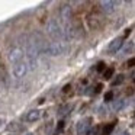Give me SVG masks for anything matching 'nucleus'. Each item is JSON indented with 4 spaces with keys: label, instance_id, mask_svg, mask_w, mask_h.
<instances>
[{
    "label": "nucleus",
    "instance_id": "obj_1",
    "mask_svg": "<svg viewBox=\"0 0 135 135\" xmlns=\"http://www.w3.org/2000/svg\"><path fill=\"white\" fill-rule=\"evenodd\" d=\"M42 45H44V41L39 35H32L29 38V41L26 42V54L28 58H29L31 68H35L36 57L39 55V52H42Z\"/></svg>",
    "mask_w": 135,
    "mask_h": 135
},
{
    "label": "nucleus",
    "instance_id": "obj_2",
    "mask_svg": "<svg viewBox=\"0 0 135 135\" xmlns=\"http://www.w3.org/2000/svg\"><path fill=\"white\" fill-rule=\"evenodd\" d=\"M42 51L48 55H61L67 51V42L65 41H52V42H44Z\"/></svg>",
    "mask_w": 135,
    "mask_h": 135
},
{
    "label": "nucleus",
    "instance_id": "obj_3",
    "mask_svg": "<svg viewBox=\"0 0 135 135\" xmlns=\"http://www.w3.org/2000/svg\"><path fill=\"white\" fill-rule=\"evenodd\" d=\"M48 32H50V35L54 38V41H65L67 42V39H65V36H64L62 26L57 19H51V21L48 22Z\"/></svg>",
    "mask_w": 135,
    "mask_h": 135
},
{
    "label": "nucleus",
    "instance_id": "obj_4",
    "mask_svg": "<svg viewBox=\"0 0 135 135\" xmlns=\"http://www.w3.org/2000/svg\"><path fill=\"white\" fill-rule=\"evenodd\" d=\"M86 21H87V26L90 28V29L96 31V29H100V28L103 26V23H105V21H103V16L100 15L99 12H91L87 15V18H86Z\"/></svg>",
    "mask_w": 135,
    "mask_h": 135
},
{
    "label": "nucleus",
    "instance_id": "obj_5",
    "mask_svg": "<svg viewBox=\"0 0 135 135\" xmlns=\"http://www.w3.org/2000/svg\"><path fill=\"white\" fill-rule=\"evenodd\" d=\"M91 122H93V119H91L90 116L81 119L79 123H77V126H76L77 134H79V135H87L89 131L91 129Z\"/></svg>",
    "mask_w": 135,
    "mask_h": 135
},
{
    "label": "nucleus",
    "instance_id": "obj_6",
    "mask_svg": "<svg viewBox=\"0 0 135 135\" xmlns=\"http://www.w3.org/2000/svg\"><path fill=\"white\" fill-rule=\"evenodd\" d=\"M26 73H28V64L25 61H19V62H16V64H13V76H15L16 79L23 77Z\"/></svg>",
    "mask_w": 135,
    "mask_h": 135
},
{
    "label": "nucleus",
    "instance_id": "obj_7",
    "mask_svg": "<svg viewBox=\"0 0 135 135\" xmlns=\"http://www.w3.org/2000/svg\"><path fill=\"white\" fill-rule=\"evenodd\" d=\"M119 4V2H113V0H105V2H100V10L103 13H112L116 6Z\"/></svg>",
    "mask_w": 135,
    "mask_h": 135
},
{
    "label": "nucleus",
    "instance_id": "obj_8",
    "mask_svg": "<svg viewBox=\"0 0 135 135\" xmlns=\"http://www.w3.org/2000/svg\"><path fill=\"white\" fill-rule=\"evenodd\" d=\"M9 60L12 61V64H16L19 61H23V51L21 48H13L9 52Z\"/></svg>",
    "mask_w": 135,
    "mask_h": 135
},
{
    "label": "nucleus",
    "instance_id": "obj_9",
    "mask_svg": "<svg viewBox=\"0 0 135 135\" xmlns=\"http://www.w3.org/2000/svg\"><path fill=\"white\" fill-rule=\"evenodd\" d=\"M122 44H123V38H116V39H113V41L109 44L108 51H109V52H116V51H119L120 48H122Z\"/></svg>",
    "mask_w": 135,
    "mask_h": 135
},
{
    "label": "nucleus",
    "instance_id": "obj_10",
    "mask_svg": "<svg viewBox=\"0 0 135 135\" xmlns=\"http://www.w3.org/2000/svg\"><path fill=\"white\" fill-rule=\"evenodd\" d=\"M39 116H41V112L38 110V109H33V110L28 112L26 115V120L28 122H35V120L39 119Z\"/></svg>",
    "mask_w": 135,
    "mask_h": 135
},
{
    "label": "nucleus",
    "instance_id": "obj_11",
    "mask_svg": "<svg viewBox=\"0 0 135 135\" xmlns=\"http://www.w3.org/2000/svg\"><path fill=\"white\" fill-rule=\"evenodd\" d=\"M73 110V105H70V103H67V105H64V106H61V108L58 109V116H67L70 112Z\"/></svg>",
    "mask_w": 135,
    "mask_h": 135
},
{
    "label": "nucleus",
    "instance_id": "obj_12",
    "mask_svg": "<svg viewBox=\"0 0 135 135\" xmlns=\"http://www.w3.org/2000/svg\"><path fill=\"white\" fill-rule=\"evenodd\" d=\"M113 68L112 67H109V68H106L105 71H103V77H105V80H110L112 79V76H113Z\"/></svg>",
    "mask_w": 135,
    "mask_h": 135
},
{
    "label": "nucleus",
    "instance_id": "obj_13",
    "mask_svg": "<svg viewBox=\"0 0 135 135\" xmlns=\"http://www.w3.org/2000/svg\"><path fill=\"white\" fill-rule=\"evenodd\" d=\"M113 128H115V123H109V125H106L105 128H103L102 135H110L112 131H113Z\"/></svg>",
    "mask_w": 135,
    "mask_h": 135
},
{
    "label": "nucleus",
    "instance_id": "obj_14",
    "mask_svg": "<svg viewBox=\"0 0 135 135\" xmlns=\"http://www.w3.org/2000/svg\"><path fill=\"white\" fill-rule=\"evenodd\" d=\"M123 80H125V76H122V74H119V76H116V79L112 81V86H119L123 83Z\"/></svg>",
    "mask_w": 135,
    "mask_h": 135
},
{
    "label": "nucleus",
    "instance_id": "obj_15",
    "mask_svg": "<svg viewBox=\"0 0 135 135\" xmlns=\"http://www.w3.org/2000/svg\"><path fill=\"white\" fill-rule=\"evenodd\" d=\"M7 129H9V131H19V129H21V126L18 125V122H12V125H9L7 126Z\"/></svg>",
    "mask_w": 135,
    "mask_h": 135
},
{
    "label": "nucleus",
    "instance_id": "obj_16",
    "mask_svg": "<svg viewBox=\"0 0 135 135\" xmlns=\"http://www.w3.org/2000/svg\"><path fill=\"white\" fill-rule=\"evenodd\" d=\"M122 106H123V102H122V100H118V102H115L113 103V109H115V110H120V109H122Z\"/></svg>",
    "mask_w": 135,
    "mask_h": 135
},
{
    "label": "nucleus",
    "instance_id": "obj_17",
    "mask_svg": "<svg viewBox=\"0 0 135 135\" xmlns=\"http://www.w3.org/2000/svg\"><path fill=\"white\" fill-rule=\"evenodd\" d=\"M71 84H65L64 87H62V94H68V93H71Z\"/></svg>",
    "mask_w": 135,
    "mask_h": 135
},
{
    "label": "nucleus",
    "instance_id": "obj_18",
    "mask_svg": "<svg viewBox=\"0 0 135 135\" xmlns=\"http://www.w3.org/2000/svg\"><path fill=\"white\" fill-rule=\"evenodd\" d=\"M112 99H113V93H112V91L105 93V102H110Z\"/></svg>",
    "mask_w": 135,
    "mask_h": 135
},
{
    "label": "nucleus",
    "instance_id": "obj_19",
    "mask_svg": "<svg viewBox=\"0 0 135 135\" xmlns=\"http://www.w3.org/2000/svg\"><path fill=\"white\" fill-rule=\"evenodd\" d=\"M132 48H134V44H132V42H129V45H126V47L123 48V52H125V54L131 52V51H132Z\"/></svg>",
    "mask_w": 135,
    "mask_h": 135
},
{
    "label": "nucleus",
    "instance_id": "obj_20",
    "mask_svg": "<svg viewBox=\"0 0 135 135\" xmlns=\"http://www.w3.org/2000/svg\"><path fill=\"white\" fill-rule=\"evenodd\" d=\"M96 70L97 71H105L106 70V64H105V62H99L97 67H96Z\"/></svg>",
    "mask_w": 135,
    "mask_h": 135
},
{
    "label": "nucleus",
    "instance_id": "obj_21",
    "mask_svg": "<svg viewBox=\"0 0 135 135\" xmlns=\"http://www.w3.org/2000/svg\"><path fill=\"white\" fill-rule=\"evenodd\" d=\"M62 128H64V122H62V120H60L58 125H57V132H61Z\"/></svg>",
    "mask_w": 135,
    "mask_h": 135
},
{
    "label": "nucleus",
    "instance_id": "obj_22",
    "mask_svg": "<svg viewBox=\"0 0 135 135\" xmlns=\"http://www.w3.org/2000/svg\"><path fill=\"white\" fill-rule=\"evenodd\" d=\"M134 62H135V60H134V58H131L128 62H126V65H128V67H132V65H134Z\"/></svg>",
    "mask_w": 135,
    "mask_h": 135
},
{
    "label": "nucleus",
    "instance_id": "obj_23",
    "mask_svg": "<svg viewBox=\"0 0 135 135\" xmlns=\"http://www.w3.org/2000/svg\"><path fill=\"white\" fill-rule=\"evenodd\" d=\"M102 87H103L102 84H97V86H96V93H99V91L102 90Z\"/></svg>",
    "mask_w": 135,
    "mask_h": 135
},
{
    "label": "nucleus",
    "instance_id": "obj_24",
    "mask_svg": "<svg viewBox=\"0 0 135 135\" xmlns=\"http://www.w3.org/2000/svg\"><path fill=\"white\" fill-rule=\"evenodd\" d=\"M119 135H131V134H129V132L128 131H123V132H120V134Z\"/></svg>",
    "mask_w": 135,
    "mask_h": 135
},
{
    "label": "nucleus",
    "instance_id": "obj_25",
    "mask_svg": "<svg viewBox=\"0 0 135 135\" xmlns=\"http://www.w3.org/2000/svg\"><path fill=\"white\" fill-rule=\"evenodd\" d=\"M28 135H32V134H28Z\"/></svg>",
    "mask_w": 135,
    "mask_h": 135
},
{
    "label": "nucleus",
    "instance_id": "obj_26",
    "mask_svg": "<svg viewBox=\"0 0 135 135\" xmlns=\"http://www.w3.org/2000/svg\"><path fill=\"white\" fill-rule=\"evenodd\" d=\"M0 123H2V120H0Z\"/></svg>",
    "mask_w": 135,
    "mask_h": 135
}]
</instances>
